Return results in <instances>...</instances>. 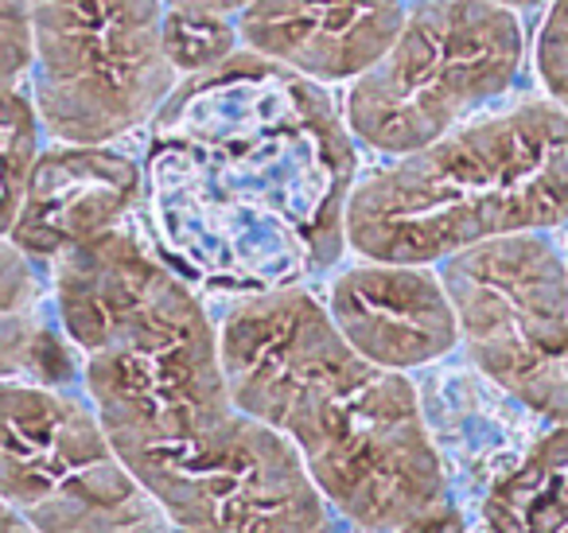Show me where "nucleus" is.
I'll return each mask as SVG.
<instances>
[{
    "label": "nucleus",
    "mask_w": 568,
    "mask_h": 533,
    "mask_svg": "<svg viewBox=\"0 0 568 533\" xmlns=\"http://www.w3.org/2000/svg\"><path fill=\"white\" fill-rule=\"evenodd\" d=\"M0 533H36V530L24 522V517L12 514V510L4 506V502H0Z\"/></svg>",
    "instance_id": "nucleus-20"
},
{
    "label": "nucleus",
    "mask_w": 568,
    "mask_h": 533,
    "mask_svg": "<svg viewBox=\"0 0 568 533\" xmlns=\"http://www.w3.org/2000/svg\"><path fill=\"white\" fill-rule=\"evenodd\" d=\"M495 4H503V9H510V12H518V17H537V12L549 4V0H495Z\"/></svg>",
    "instance_id": "nucleus-21"
},
{
    "label": "nucleus",
    "mask_w": 568,
    "mask_h": 533,
    "mask_svg": "<svg viewBox=\"0 0 568 533\" xmlns=\"http://www.w3.org/2000/svg\"><path fill=\"white\" fill-rule=\"evenodd\" d=\"M436 269L475 374L557 424L568 390V258L557 230L490 238Z\"/></svg>",
    "instance_id": "nucleus-8"
},
{
    "label": "nucleus",
    "mask_w": 568,
    "mask_h": 533,
    "mask_svg": "<svg viewBox=\"0 0 568 533\" xmlns=\"http://www.w3.org/2000/svg\"><path fill=\"white\" fill-rule=\"evenodd\" d=\"M160 0H32L28 94L51 141L125 144L175 90Z\"/></svg>",
    "instance_id": "nucleus-6"
},
{
    "label": "nucleus",
    "mask_w": 568,
    "mask_h": 533,
    "mask_svg": "<svg viewBox=\"0 0 568 533\" xmlns=\"http://www.w3.org/2000/svg\"><path fill=\"white\" fill-rule=\"evenodd\" d=\"M529 87L568 110V0L529 17Z\"/></svg>",
    "instance_id": "nucleus-17"
},
{
    "label": "nucleus",
    "mask_w": 568,
    "mask_h": 533,
    "mask_svg": "<svg viewBox=\"0 0 568 533\" xmlns=\"http://www.w3.org/2000/svg\"><path fill=\"white\" fill-rule=\"evenodd\" d=\"M129 144L48 141L9 238L51 269L67 250L136 219L144 207V164Z\"/></svg>",
    "instance_id": "nucleus-11"
},
{
    "label": "nucleus",
    "mask_w": 568,
    "mask_h": 533,
    "mask_svg": "<svg viewBox=\"0 0 568 533\" xmlns=\"http://www.w3.org/2000/svg\"><path fill=\"white\" fill-rule=\"evenodd\" d=\"M32 63V0H0V87L28 79Z\"/></svg>",
    "instance_id": "nucleus-18"
},
{
    "label": "nucleus",
    "mask_w": 568,
    "mask_h": 533,
    "mask_svg": "<svg viewBox=\"0 0 568 533\" xmlns=\"http://www.w3.org/2000/svg\"><path fill=\"white\" fill-rule=\"evenodd\" d=\"M490 533H565L568 530V424H549L526 460L506 471L483 502Z\"/></svg>",
    "instance_id": "nucleus-14"
},
{
    "label": "nucleus",
    "mask_w": 568,
    "mask_h": 533,
    "mask_svg": "<svg viewBox=\"0 0 568 533\" xmlns=\"http://www.w3.org/2000/svg\"><path fill=\"white\" fill-rule=\"evenodd\" d=\"M48 281L55 323L79 354V385L121 460L234 413L219 315L156 250L144 214L67 250Z\"/></svg>",
    "instance_id": "nucleus-3"
},
{
    "label": "nucleus",
    "mask_w": 568,
    "mask_h": 533,
    "mask_svg": "<svg viewBox=\"0 0 568 533\" xmlns=\"http://www.w3.org/2000/svg\"><path fill=\"white\" fill-rule=\"evenodd\" d=\"M557 238H560V245H565V258H568V222L557 230ZM557 424H568V390H565V409H560V421Z\"/></svg>",
    "instance_id": "nucleus-22"
},
{
    "label": "nucleus",
    "mask_w": 568,
    "mask_h": 533,
    "mask_svg": "<svg viewBox=\"0 0 568 533\" xmlns=\"http://www.w3.org/2000/svg\"><path fill=\"white\" fill-rule=\"evenodd\" d=\"M405 4H417V0H405Z\"/></svg>",
    "instance_id": "nucleus-23"
},
{
    "label": "nucleus",
    "mask_w": 568,
    "mask_h": 533,
    "mask_svg": "<svg viewBox=\"0 0 568 533\" xmlns=\"http://www.w3.org/2000/svg\"><path fill=\"white\" fill-rule=\"evenodd\" d=\"M4 378L79 385V354L55 323L48 269L9 234H0V382Z\"/></svg>",
    "instance_id": "nucleus-13"
},
{
    "label": "nucleus",
    "mask_w": 568,
    "mask_h": 533,
    "mask_svg": "<svg viewBox=\"0 0 568 533\" xmlns=\"http://www.w3.org/2000/svg\"><path fill=\"white\" fill-rule=\"evenodd\" d=\"M320 296L343 339L382 370L420 374L459 351V320L436 265L374 258H355L351 265L339 261Z\"/></svg>",
    "instance_id": "nucleus-10"
},
{
    "label": "nucleus",
    "mask_w": 568,
    "mask_h": 533,
    "mask_svg": "<svg viewBox=\"0 0 568 533\" xmlns=\"http://www.w3.org/2000/svg\"><path fill=\"white\" fill-rule=\"evenodd\" d=\"M125 463L180 533H335L339 522L293 440L237 409Z\"/></svg>",
    "instance_id": "nucleus-9"
},
{
    "label": "nucleus",
    "mask_w": 568,
    "mask_h": 533,
    "mask_svg": "<svg viewBox=\"0 0 568 533\" xmlns=\"http://www.w3.org/2000/svg\"><path fill=\"white\" fill-rule=\"evenodd\" d=\"M136 144L144 227L203 296L312 284L351 253L363 152L339 90L242 48L175 82Z\"/></svg>",
    "instance_id": "nucleus-1"
},
{
    "label": "nucleus",
    "mask_w": 568,
    "mask_h": 533,
    "mask_svg": "<svg viewBox=\"0 0 568 533\" xmlns=\"http://www.w3.org/2000/svg\"><path fill=\"white\" fill-rule=\"evenodd\" d=\"M219 346L234 409L293 440L355 533H397L452 506L420 385L366 362L312 284L234 296Z\"/></svg>",
    "instance_id": "nucleus-2"
},
{
    "label": "nucleus",
    "mask_w": 568,
    "mask_h": 533,
    "mask_svg": "<svg viewBox=\"0 0 568 533\" xmlns=\"http://www.w3.org/2000/svg\"><path fill=\"white\" fill-rule=\"evenodd\" d=\"M568 222V110L526 87L409 157L374 160L347 199V250L436 261Z\"/></svg>",
    "instance_id": "nucleus-4"
},
{
    "label": "nucleus",
    "mask_w": 568,
    "mask_h": 533,
    "mask_svg": "<svg viewBox=\"0 0 568 533\" xmlns=\"http://www.w3.org/2000/svg\"><path fill=\"white\" fill-rule=\"evenodd\" d=\"M0 502L36 533H172L79 385L0 382Z\"/></svg>",
    "instance_id": "nucleus-7"
},
{
    "label": "nucleus",
    "mask_w": 568,
    "mask_h": 533,
    "mask_svg": "<svg viewBox=\"0 0 568 533\" xmlns=\"http://www.w3.org/2000/svg\"><path fill=\"white\" fill-rule=\"evenodd\" d=\"M565 533H568V530H565Z\"/></svg>",
    "instance_id": "nucleus-25"
},
{
    "label": "nucleus",
    "mask_w": 568,
    "mask_h": 533,
    "mask_svg": "<svg viewBox=\"0 0 568 533\" xmlns=\"http://www.w3.org/2000/svg\"><path fill=\"white\" fill-rule=\"evenodd\" d=\"M529 87V20L495 0H417L386 56L339 90L351 141L394 160Z\"/></svg>",
    "instance_id": "nucleus-5"
},
{
    "label": "nucleus",
    "mask_w": 568,
    "mask_h": 533,
    "mask_svg": "<svg viewBox=\"0 0 568 533\" xmlns=\"http://www.w3.org/2000/svg\"><path fill=\"white\" fill-rule=\"evenodd\" d=\"M405 12V0H250L234 24L245 51L343 90L386 56Z\"/></svg>",
    "instance_id": "nucleus-12"
},
{
    "label": "nucleus",
    "mask_w": 568,
    "mask_h": 533,
    "mask_svg": "<svg viewBox=\"0 0 568 533\" xmlns=\"http://www.w3.org/2000/svg\"><path fill=\"white\" fill-rule=\"evenodd\" d=\"M164 43H168V59H172L180 79L211 71V67L226 63L234 51H242L234 20L211 17V12H168Z\"/></svg>",
    "instance_id": "nucleus-16"
},
{
    "label": "nucleus",
    "mask_w": 568,
    "mask_h": 533,
    "mask_svg": "<svg viewBox=\"0 0 568 533\" xmlns=\"http://www.w3.org/2000/svg\"><path fill=\"white\" fill-rule=\"evenodd\" d=\"M48 141L51 137L24 82L0 87V234H9L17 222Z\"/></svg>",
    "instance_id": "nucleus-15"
},
{
    "label": "nucleus",
    "mask_w": 568,
    "mask_h": 533,
    "mask_svg": "<svg viewBox=\"0 0 568 533\" xmlns=\"http://www.w3.org/2000/svg\"><path fill=\"white\" fill-rule=\"evenodd\" d=\"M172 533H180V530H172Z\"/></svg>",
    "instance_id": "nucleus-24"
},
{
    "label": "nucleus",
    "mask_w": 568,
    "mask_h": 533,
    "mask_svg": "<svg viewBox=\"0 0 568 533\" xmlns=\"http://www.w3.org/2000/svg\"><path fill=\"white\" fill-rule=\"evenodd\" d=\"M168 12H211V17H230L237 20V12L250 4V0H160Z\"/></svg>",
    "instance_id": "nucleus-19"
}]
</instances>
